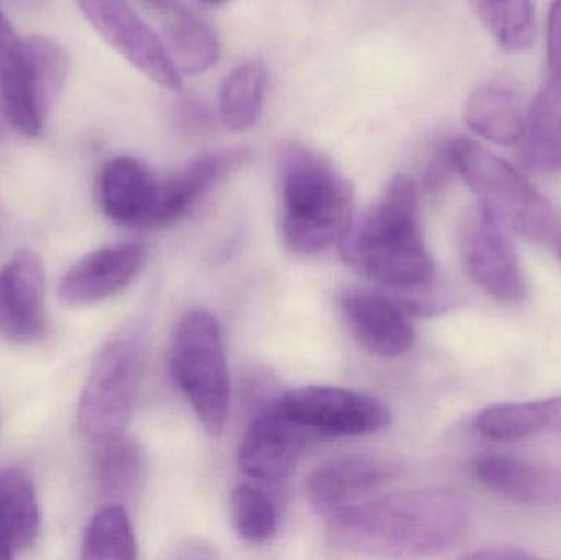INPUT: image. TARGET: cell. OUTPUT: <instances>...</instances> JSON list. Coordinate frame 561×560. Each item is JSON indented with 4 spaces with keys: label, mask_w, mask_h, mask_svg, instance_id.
Instances as JSON below:
<instances>
[{
    "label": "cell",
    "mask_w": 561,
    "mask_h": 560,
    "mask_svg": "<svg viewBox=\"0 0 561 560\" xmlns=\"http://www.w3.org/2000/svg\"><path fill=\"white\" fill-rule=\"evenodd\" d=\"M524 167L533 173H561V78H550L526 112L519 141Z\"/></svg>",
    "instance_id": "obj_19"
},
{
    "label": "cell",
    "mask_w": 561,
    "mask_h": 560,
    "mask_svg": "<svg viewBox=\"0 0 561 560\" xmlns=\"http://www.w3.org/2000/svg\"><path fill=\"white\" fill-rule=\"evenodd\" d=\"M46 270L42 256L22 249L0 270V339L13 345L46 334Z\"/></svg>",
    "instance_id": "obj_10"
},
{
    "label": "cell",
    "mask_w": 561,
    "mask_h": 560,
    "mask_svg": "<svg viewBox=\"0 0 561 560\" xmlns=\"http://www.w3.org/2000/svg\"><path fill=\"white\" fill-rule=\"evenodd\" d=\"M457 173L454 158V138L442 141L432 150L424 170V186L428 191L444 187L451 174Z\"/></svg>",
    "instance_id": "obj_30"
},
{
    "label": "cell",
    "mask_w": 561,
    "mask_h": 560,
    "mask_svg": "<svg viewBox=\"0 0 561 560\" xmlns=\"http://www.w3.org/2000/svg\"><path fill=\"white\" fill-rule=\"evenodd\" d=\"M39 529L42 512L32 477L20 467H7L0 472V560L28 551Z\"/></svg>",
    "instance_id": "obj_18"
},
{
    "label": "cell",
    "mask_w": 561,
    "mask_h": 560,
    "mask_svg": "<svg viewBox=\"0 0 561 560\" xmlns=\"http://www.w3.org/2000/svg\"><path fill=\"white\" fill-rule=\"evenodd\" d=\"M506 230L477 204L461 219L458 243L471 279L491 298L517 302L527 296V282Z\"/></svg>",
    "instance_id": "obj_7"
},
{
    "label": "cell",
    "mask_w": 561,
    "mask_h": 560,
    "mask_svg": "<svg viewBox=\"0 0 561 560\" xmlns=\"http://www.w3.org/2000/svg\"><path fill=\"white\" fill-rule=\"evenodd\" d=\"M148 247L140 242L101 247L79 259L59 283V298L72 308L99 305L144 272Z\"/></svg>",
    "instance_id": "obj_11"
},
{
    "label": "cell",
    "mask_w": 561,
    "mask_h": 560,
    "mask_svg": "<svg viewBox=\"0 0 561 560\" xmlns=\"http://www.w3.org/2000/svg\"><path fill=\"white\" fill-rule=\"evenodd\" d=\"M158 193L160 180L137 158H112L99 173V203L121 226L151 229Z\"/></svg>",
    "instance_id": "obj_14"
},
{
    "label": "cell",
    "mask_w": 561,
    "mask_h": 560,
    "mask_svg": "<svg viewBox=\"0 0 561 560\" xmlns=\"http://www.w3.org/2000/svg\"><path fill=\"white\" fill-rule=\"evenodd\" d=\"M278 167L284 247L312 256L340 245L355 214L352 183L329 158L297 141L279 148Z\"/></svg>",
    "instance_id": "obj_3"
},
{
    "label": "cell",
    "mask_w": 561,
    "mask_h": 560,
    "mask_svg": "<svg viewBox=\"0 0 561 560\" xmlns=\"http://www.w3.org/2000/svg\"><path fill=\"white\" fill-rule=\"evenodd\" d=\"M22 58L26 98L45 124L68 81V52L49 36L28 35L22 38Z\"/></svg>",
    "instance_id": "obj_21"
},
{
    "label": "cell",
    "mask_w": 561,
    "mask_h": 560,
    "mask_svg": "<svg viewBox=\"0 0 561 560\" xmlns=\"http://www.w3.org/2000/svg\"><path fill=\"white\" fill-rule=\"evenodd\" d=\"M478 433L497 443H516L549 430L546 401L494 404L474 420Z\"/></svg>",
    "instance_id": "obj_28"
},
{
    "label": "cell",
    "mask_w": 561,
    "mask_h": 560,
    "mask_svg": "<svg viewBox=\"0 0 561 560\" xmlns=\"http://www.w3.org/2000/svg\"><path fill=\"white\" fill-rule=\"evenodd\" d=\"M0 107L20 135L36 137L43 122L30 105L23 79L22 38L0 9Z\"/></svg>",
    "instance_id": "obj_22"
},
{
    "label": "cell",
    "mask_w": 561,
    "mask_h": 560,
    "mask_svg": "<svg viewBox=\"0 0 561 560\" xmlns=\"http://www.w3.org/2000/svg\"><path fill=\"white\" fill-rule=\"evenodd\" d=\"M526 112L519 95L504 84L488 82L468 95L465 122L468 127L500 147L519 145Z\"/></svg>",
    "instance_id": "obj_20"
},
{
    "label": "cell",
    "mask_w": 561,
    "mask_h": 560,
    "mask_svg": "<svg viewBox=\"0 0 561 560\" xmlns=\"http://www.w3.org/2000/svg\"><path fill=\"white\" fill-rule=\"evenodd\" d=\"M249 153L245 148L213 151L191 161L173 176L160 181L151 229L170 226L186 216L224 178L242 167L249 160Z\"/></svg>",
    "instance_id": "obj_16"
},
{
    "label": "cell",
    "mask_w": 561,
    "mask_h": 560,
    "mask_svg": "<svg viewBox=\"0 0 561 560\" xmlns=\"http://www.w3.org/2000/svg\"><path fill=\"white\" fill-rule=\"evenodd\" d=\"M394 467L373 456H342L320 466L307 480L309 502L322 515L369 499L392 479Z\"/></svg>",
    "instance_id": "obj_15"
},
{
    "label": "cell",
    "mask_w": 561,
    "mask_h": 560,
    "mask_svg": "<svg viewBox=\"0 0 561 560\" xmlns=\"http://www.w3.org/2000/svg\"><path fill=\"white\" fill-rule=\"evenodd\" d=\"M340 250L348 266L371 282L402 289L427 286L434 262L422 237L414 180L392 178L376 203L353 219Z\"/></svg>",
    "instance_id": "obj_2"
},
{
    "label": "cell",
    "mask_w": 561,
    "mask_h": 560,
    "mask_svg": "<svg viewBox=\"0 0 561 560\" xmlns=\"http://www.w3.org/2000/svg\"><path fill=\"white\" fill-rule=\"evenodd\" d=\"M145 5L150 7L151 10H157L163 16L170 15L171 12L180 7L178 0H140Z\"/></svg>",
    "instance_id": "obj_35"
},
{
    "label": "cell",
    "mask_w": 561,
    "mask_h": 560,
    "mask_svg": "<svg viewBox=\"0 0 561 560\" xmlns=\"http://www.w3.org/2000/svg\"><path fill=\"white\" fill-rule=\"evenodd\" d=\"M176 121L184 130L204 132L209 125L210 118L204 105L194 99H184L178 104Z\"/></svg>",
    "instance_id": "obj_32"
},
{
    "label": "cell",
    "mask_w": 561,
    "mask_h": 560,
    "mask_svg": "<svg viewBox=\"0 0 561 560\" xmlns=\"http://www.w3.org/2000/svg\"><path fill=\"white\" fill-rule=\"evenodd\" d=\"M137 539L127 510L121 503H108L99 510L82 539V559H137Z\"/></svg>",
    "instance_id": "obj_27"
},
{
    "label": "cell",
    "mask_w": 561,
    "mask_h": 560,
    "mask_svg": "<svg viewBox=\"0 0 561 560\" xmlns=\"http://www.w3.org/2000/svg\"><path fill=\"white\" fill-rule=\"evenodd\" d=\"M470 558L511 560V559H527V558H533V556L527 555V552L519 551V549L500 548V549H488V551L477 552V555H471Z\"/></svg>",
    "instance_id": "obj_33"
},
{
    "label": "cell",
    "mask_w": 561,
    "mask_h": 560,
    "mask_svg": "<svg viewBox=\"0 0 561 560\" xmlns=\"http://www.w3.org/2000/svg\"><path fill=\"white\" fill-rule=\"evenodd\" d=\"M329 518L332 548L368 558H427L448 551L470 526L468 503L444 489L362 500Z\"/></svg>",
    "instance_id": "obj_1"
},
{
    "label": "cell",
    "mask_w": 561,
    "mask_h": 560,
    "mask_svg": "<svg viewBox=\"0 0 561 560\" xmlns=\"http://www.w3.org/2000/svg\"><path fill=\"white\" fill-rule=\"evenodd\" d=\"M491 38L507 53H524L536 42L533 0H467Z\"/></svg>",
    "instance_id": "obj_26"
},
{
    "label": "cell",
    "mask_w": 561,
    "mask_h": 560,
    "mask_svg": "<svg viewBox=\"0 0 561 560\" xmlns=\"http://www.w3.org/2000/svg\"><path fill=\"white\" fill-rule=\"evenodd\" d=\"M284 414L306 431L325 436H365L389 426L391 413L371 395L309 385L278 398Z\"/></svg>",
    "instance_id": "obj_8"
},
{
    "label": "cell",
    "mask_w": 561,
    "mask_h": 560,
    "mask_svg": "<svg viewBox=\"0 0 561 560\" xmlns=\"http://www.w3.org/2000/svg\"><path fill=\"white\" fill-rule=\"evenodd\" d=\"M171 370L210 436L226 430L230 380L219 322L206 311L187 312L174 332Z\"/></svg>",
    "instance_id": "obj_6"
},
{
    "label": "cell",
    "mask_w": 561,
    "mask_h": 560,
    "mask_svg": "<svg viewBox=\"0 0 561 560\" xmlns=\"http://www.w3.org/2000/svg\"><path fill=\"white\" fill-rule=\"evenodd\" d=\"M268 72L262 61L237 66L224 79L219 95L220 118L233 132L252 128L262 117Z\"/></svg>",
    "instance_id": "obj_25"
},
{
    "label": "cell",
    "mask_w": 561,
    "mask_h": 560,
    "mask_svg": "<svg viewBox=\"0 0 561 560\" xmlns=\"http://www.w3.org/2000/svg\"><path fill=\"white\" fill-rule=\"evenodd\" d=\"M95 32L138 71L161 88L178 91L181 72L163 39L138 15L128 0H76Z\"/></svg>",
    "instance_id": "obj_9"
},
{
    "label": "cell",
    "mask_w": 561,
    "mask_h": 560,
    "mask_svg": "<svg viewBox=\"0 0 561 560\" xmlns=\"http://www.w3.org/2000/svg\"><path fill=\"white\" fill-rule=\"evenodd\" d=\"M481 485L517 505L561 510V469L504 456H484L474 462Z\"/></svg>",
    "instance_id": "obj_17"
},
{
    "label": "cell",
    "mask_w": 561,
    "mask_h": 560,
    "mask_svg": "<svg viewBox=\"0 0 561 560\" xmlns=\"http://www.w3.org/2000/svg\"><path fill=\"white\" fill-rule=\"evenodd\" d=\"M547 414H549V430L561 431V397L546 400Z\"/></svg>",
    "instance_id": "obj_34"
},
{
    "label": "cell",
    "mask_w": 561,
    "mask_h": 560,
    "mask_svg": "<svg viewBox=\"0 0 561 560\" xmlns=\"http://www.w3.org/2000/svg\"><path fill=\"white\" fill-rule=\"evenodd\" d=\"M339 302L350 332L369 354L396 358L411 351L414 328L398 302L366 288L345 289Z\"/></svg>",
    "instance_id": "obj_13"
},
{
    "label": "cell",
    "mask_w": 561,
    "mask_h": 560,
    "mask_svg": "<svg viewBox=\"0 0 561 560\" xmlns=\"http://www.w3.org/2000/svg\"><path fill=\"white\" fill-rule=\"evenodd\" d=\"M547 66L550 78H561V0H553L547 19Z\"/></svg>",
    "instance_id": "obj_31"
},
{
    "label": "cell",
    "mask_w": 561,
    "mask_h": 560,
    "mask_svg": "<svg viewBox=\"0 0 561 560\" xmlns=\"http://www.w3.org/2000/svg\"><path fill=\"white\" fill-rule=\"evenodd\" d=\"M230 518L243 541L262 545L278 532V512L263 490L252 485L237 487L230 496Z\"/></svg>",
    "instance_id": "obj_29"
},
{
    "label": "cell",
    "mask_w": 561,
    "mask_h": 560,
    "mask_svg": "<svg viewBox=\"0 0 561 560\" xmlns=\"http://www.w3.org/2000/svg\"><path fill=\"white\" fill-rule=\"evenodd\" d=\"M201 2L207 3V5H224V3L230 2V0H201Z\"/></svg>",
    "instance_id": "obj_36"
},
{
    "label": "cell",
    "mask_w": 561,
    "mask_h": 560,
    "mask_svg": "<svg viewBox=\"0 0 561 560\" xmlns=\"http://www.w3.org/2000/svg\"><path fill=\"white\" fill-rule=\"evenodd\" d=\"M164 22H167L164 45L178 71L201 75L219 62V38L203 20L180 5L170 15L164 16Z\"/></svg>",
    "instance_id": "obj_24"
},
{
    "label": "cell",
    "mask_w": 561,
    "mask_h": 560,
    "mask_svg": "<svg viewBox=\"0 0 561 560\" xmlns=\"http://www.w3.org/2000/svg\"><path fill=\"white\" fill-rule=\"evenodd\" d=\"M457 173L463 178L478 206L501 226L537 243L557 242L561 236L559 210L516 168L470 138H454Z\"/></svg>",
    "instance_id": "obj_4"
},
{
    "label": "cell",
    "mask_w": 561,
    "mask_h": 560,
    "mask_svg": "<svg viewBox=\"0 0 561 560\" xmlns=\"http://www.w3.org/2000/svg\"><path fill=\"white\" fill-rule=\"evenodd\" d=\"M147 473V457L127 434L101 441L95 460L99 493L108 503L124 505L140 492Z\"/></svg>",
    "instance_id": "obj_23"
},
{
    "label": "cell",
    "mask_w": 561,
    "mask_h": 560,
    "mask_svg": "<svg viewBox=\"0 0 561 560\" xmlns=\"http://www.w3.org/2000/svg\"><path fill=\"white\" fill-rule=\"evenodd\" d=\"M557 253H559V259H560V262H561V236L559 237V239H557Z\"/></svg>",
    "instance_id": "obj_37"
},
{
    "label": "cell",
    "mask_w": 561,
    "mask_h": 560,
    "mask_svg": "<svg viewBox=\"0 0 561 560\" xmlns=\"http://www.w3.org/2000/svg\"><path fill=\"white\" fill-rule=\"evenodd\" d=\"M147 328L131 321L99 351L78 404V423L92 439L125 434L130 426L147 357Z\"/></svg>",
    "instance_id": "obj_5"
},
{
    "label": "cell",
    "mask_w": 561,
    "mask_h": 560,
    "mask_svg": "<svg viewBox=\"0 0 561 560\" xmlns=\"http://www.w3.org/2000/svg\"><path fill=\"white\" fill-rule=\"evenodd\" d=\"M304 447L306 430L284 414L276 400L253 416L237 459L250 479L276 483L293 473Z\"/></svg>",
    "instance_id": "obj_12"
}]
</instances>
